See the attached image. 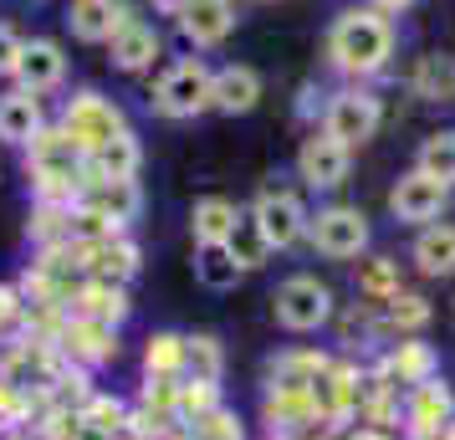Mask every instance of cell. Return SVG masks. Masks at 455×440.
<instances>
[{"instance_id": "6da1fadb", "label": "cell", "mask_w": 455, "mask_h": 440, "mask_svg": "<svg viewBox=\"0 0 455 440\" xmlns=\"http://www.w3.org/2000/svg\"><path fill=\"white\" fill-rule=\"evenodd\" d=\"M328 57L338 72H348L353 83L379 77L394 57V21L379 5H348L328 26Z\"/></svg>"}, {"instance_id": "7a4b0ae2", "label": "cell", "mask_w": 455, "mask_h": 440, "mask_svg": "<svg viewBox=\"0 0 455 440\" xmlns=\"http://www.w3.org/2000/svg\"><path fill=\"white\" fill-rule=\"evenodd\" d=\"M210 83H215V67H205L200 57H180L159 72V83L148 92V108L159 118H200L210 113Z\"/></svg>"}, {"instance_id": "3957f363", "label": "cell", "mask_w": 455, "mask_h": 440, "mask_svg": "<svg viewBox=\"0 0 455 440\" xmlns=\"http://www.w3.org/2000/svg\"><path fill=\"white\" fill-rule=\"evenodd\" d=\"M332 308H338V302H332V287L312 272L287 276V282L271 292V317H276V328H287V333H317V328H328Z\"/></svg>"}, {"instance_id": "277c9868", "label": "cell", "mask_w": 455, "mask_h": 440, "mask_svg": "<svg viewBox=\"0 0 455 440\" xmlns=\"http://www.w3.org/2000/svg\"><path fill=\"white\" fill-rule=\"evenodd\" d=\"M307 241H312V252H323L328 261H358V256L369 252L373 226L358 205H338L332 200V205H323L307 220Z\"/></svg>"}, {"instance_id": "5b68a950", "label": "cell", "mask_w": 455, "mask_h": 440, "mask_svg": "<svg viewBox=\"0 0 455 440\" xmlns=\"http://www.w3.org/2000/svg\"><path fill=\"white\" fill-rule=\"evenodd\" d=\"M358 364L353 358H332L328 369L317 374V384H312V410H317V425L323 430H332V436H343L353 420H358Z\"/></svg>"}, {"instance_id": "8992f818", "label": "cell", "mask_w": 455, "mask_h": 440, "mask_svg": "<svg viewBox=\"0 0 455 440\" xmlns=\"http://www.w3.org/2000/svg\"><path fill=\"white\" fill-rule=\"evenodd\" d=\"M379 124H384V103H379V92H369L363 83L343 87V92H332L328 108H323V128H328L338 144H369L373 133H379Z\"/></svg>"}, {"instance_id": "52a82bcc", "label": "cell", "mask_w": 455, "mask_h": 440, "mask_svg": "<svg viewBox=\"0 0 455 440\" xmlns=\"http://www.w3.org/2000/svg\"><path fill=\"white\" fill-rule=\"evenodd\" d=\"M251 220L261 226V236L271 241V252H287V246H297V241H307L312 210L302 205V195H297V189L267 185L256 200H251Z\"/></svg>"}, {"instance_id": "ba28073f", "label": "cell", "mask_w": 455, "mask_h": 440, "mask_svg": "<svg viewBox=\"0 0 455 440\" xmlns=\"http://www.w3.org/2000/svg\"><path fill=\"white\" fill-rule=\"evenodd\" d=\"M62 128L92 154V148H103L108 139L128 133V113L113 103V98H103V92H72L67 108H62Z\"/></svg>"}, {"instance_id": "9c48e42d", "label": "cell", "mask_w": 455, "mask_h": 440, "mask_svg": "<svg viewBox=\"0 0 455 440\" xmlns=\"http://www.w3.org/2000/svg\"><path fill=\"white\" fill-rule=\"evenodd\" d=\"M83 164H87V148L62 124H46L26 144V174L31 180H83Z\"/></svg>"}, {"instance_id": "30bf717a", "label": "cell", "mask_w": 455, "mask_h": 440, "mask_svg": "<svg viewBox=\"0 0 455 440\" xmlns=\"http://www.w3.org/2000/svg\"><path fill=\"white\" fill-rule=\"evenodd\" d=\"M445 205H451V185H440V180L419 174V169L399 174L389 189V215L399 226H430V220L445 215Z\"/></svg>"}, {"instance_id": "8fae6325", "label": "cell", "mask_w": 455, "mask_h": 440, "mask_svg": "<svg viewBox=\"0 0 455 440\" xmlns=\"http://www.w3.org/2000/svg\"><path fill=\"white\" fill-rule=\"evenodd\" d=\"M348 164H353V148L338 144L328 128H312L302 148H297V180L307 189H338L348 180Z\"/></svg>"}, {"instance_id": "7c38bea8", "label": "cell", "mask_w": 455, "mask_h": 440, "mask_svg": "<svg viewBox=\"0 0 455 440\" xmlns=\"http://www.w3.org/2000/svg\"><path fill=\"white\" fill-rule=\"evenodd\" d=\"M57 348H62V358L83 364V369H103V364L118 358V328L113 323H98V317L67 313L62 328H57Z\"/></svg>"}, {"instance_id": "4fadbf2b", "label": "cell", "mask_w": 455, "mask_h": 440, "mask_svg": "<svg viewBox=\"0 0 455 440\" xmlns=\"http://www.w3.org/2000/svg\"><path fill=\"white\" fill-rule=\"evenodd\" d=\"M455 420V389L440 374L404 389V436H440Z\"/></svg>"}, {"instance_id": "5bb4252c", "label": "cell", "mask_w": 455, "mask_h": 440, "mask_svg": "<svg viewBox=\"0 0 455 440\" xmlns=\"http://www.w3.org/2000/svg\"><path fill=\"white\" fill-rule=\"evenodd\" d=\"M77 261H83V276H98V282H118L128 287L133 276L144 272V252L128 231L108 236V241H92V246H77Z\"/></svg>"}, {"instance_id": "9a60e30c", "label": "cell", "mask_w": 455, "mask_h": 440, "mask_svg": "<svg viewBox=\"0 0 455 440\" xmlns=\"http://www.w3.org/2000/svg\"><path fill=\"white\" fill-rule=\"evenodd\" d=\"M128 21H139L128 0H67V26L87 46H108Z\"/></svg>"}, {"instance_id": "2e32d148", "label": "cell", "mask_w": 455, "mask_h": 440, "mask_svg": "<svg viewBox=\"0 0 455 440\" xmlns=\"http://www.w3.org/2000/svg\"><path fill=\"white\" fill-rule=\"evenodd\" d=\"M404 420V384H394L379 364L358 374V420L353 425H379V430H394Z\"/></svg>"}, {"instance_id": "e0dca14e", "label": "cell", "mask_w": 455, "mask_h": 440, "mask_svg": "<svg viewBox=\"0 0 455 440\" xmlns=\"http://www.w3.org/2000/svg\"><path fill=\"white\" fill-rule=\"evenodd\" d=\"M16 87H26V92H52V87H62L67 77V52L62 42H52V36H31V42H21V57H16Z\"/></svg>"}, {"instance_id": "ac0fdd59", "label": "cell", "mask_w": 455, "mask_h": 440, "mask_svg": "<svg viewBox=\"0 0 455 440\" xmlns=\"http://www.w3.org/2000/svg\"><path fill=\"white\" fill-rule=\"evenodd\" d=\"M174 26H180V36L195 52H210V46H220L235 31V0H189L174 16Z\"/></svg>"}, {"instance_id": "d6986e66", "label": "cell", "mask_w": 455, "mask_h": 440, "mask_svg": "<svg viewBox=\"0 0 455 440\" xmlns=\"http://www.w3.org/2000/svg\"><path fill=\"white\" fill-rule=\"evenodd\" d=\"M261 103V72L246 62L215 67V83H210V108L226 113V118H246L251 108Z\"/></svg>"}, {"instance_id": "ffe728a7", "label": "cell", "mask_w": 455, "mask_h": 440, "mask_svg": "<svg viewBox=\"0 0 455 440\" xmlns=\"http://www.w3.org/2000/svg\"><path fill=\"white\" fill-rule=\"evenodd\" d=\"M139 164H144V144L133 139V128L108 139L103 148H92L83 164V185H103V180H139Z\"/></svg>"}, {"instance_id": "44dd1931", "label": "cell", "mask_w": 455, "mask_h": 440, "mask_svg": "<svg viewBox=\"0 0 455 440\" xmlns=\"http://www.w3.org/2000/svg\"><path fill=\"white\" fill-rule=\"evenodd\" d=\"M108 57H113V67H118V72L139 77V72H148V67L164 57V36H159V31L139 16V21H128L124 31L108 42Z\"/></svg>"}, {"instance_id": "7402d4cb", "label": "cell", "mask_w": 455, "mask_h": 440, "mask_svg": "<svg viewBox=\"0 0 455 440\" xmlns=\"http://www.w3.org/2000/svg\"><path fill=\"white\" fill-rule=\"evenodd\" d=\"M261 425H267V436H302V430H317L312 395L307 389H267V399H261Z\"/></svg>"}, {"instance_id": "603a6c76", "label": "cell", "mask_w": 455, "mask_h": 440, "mask_svg": "<svg viewBox=\"0 0 455 440\" xmlns=\"http://www.w3.org/2000/svg\"><path fill=\"white\" fill-rule=\"evenodd\" d=\"M42 128H46V113H42V98L36 92H26V87L0 92V144L26 148Z\"/></svg>"}, {"instance_id": "cb8c5ba5", "label": "cell", "mask_w": 455, "mask_h": 440, "mask_svg": "<svg viewBox=\"0 0 455 440\" xmlns=\"http://www.w3.org/2000/svg\"><path fill=\"white\" fill-rule=\"evenodd\" d=\"M67 313L98 317V323H113V328H124L128 313H133V302H128V287H118V282H98V276H83V287L72 292Z\"/></svg>"}, {"instance_id": "d4e9b609", "label": "cell", "mask_w": 455, "mask_h": 440, "mask_svg": "<svg viewBox=\"0 0 455 440\" xmlns=\"http://www.w3.org/2000/svg\"><path fill=\"white\" fill-rule=\"evenodd\" d=\"M435 317V302L425 292H394L384 308H379V338H425Z\"/></svg>"}, {"instance_id": "484cf974", "label": "cell", "mask_w": 455, "mask_h": 440, "mask_svg": "<svg viewBox=\"0 0 455 440\" xmlns=\"http://www.w3.org/2000/svg\"><path fill=\"white\" fill-rule=\"evenodd\" d=\"M328 364L332 354H323V348H282L267 358V389H312Z\"/></svg>"}, {"instance_id": "4316f807", "label": "cell", "mask_w": 455, "mask_h": 440, "mask_svg": "<svg viewBox=\"0 0 455 440\" xmlns=\"http://www.w3.org/2000/svg\"><path fill=\"white\" fill-rule=\"evenodd\" d=\"M379 369L394 379V384H419V379L440 374V354H435L425 338H394L389 348H384V358H379Z\"/></svg>"}, {"instance_id": "83f0119b", "label": "cell", "mask_w": 455, "mask_h": 440, "mask_svg": "<svg viewBox=\"0 0 455 440\" xmlns=\"http://www.w3.org/2000/svg\"><path fill=\"white\" fill-rule=\"evenodd\" d=\"M83 205L128 231L144 210V189H139V180H103V185H83Z\"/></svg>"}, {"instance_id": "f1b7e54d", "label": "cell", "mask_w": 455, "mask_h": 440, "mask_svg": "<svg viewBox=\"0 0 455 440\" xmlns=\"http://www.w3.org/2000/svg\"><path fill=\"white\" fill-rule=\"evenodd\" d=\"M410 261L419 276H455V226L451 220L419 226V236L410 246Z\"/></svg>"}, {"instance_id": "f546056e", "label": "cell", "mask_w": 455, "mask_h": 440, "mask_svg": "<svg viewBox=\"0 0 455 440\" xmlns=\"http://www.w3.org/2000/svg\"><path fill=\"white\" fill-rule=\"evenodd\" d=\"M410 87L425 103H455V57L451 52H425L410 67Z\"/></svg>"}, {"instance_id": "4dcf8cb0", "label": "cell", "mask_w": 455, "mask_h": 440, "mask_svg": "<svg viewBox=\"0 0 455 440\" xmlns=\"http://www.w3.org/2000/svg\"><path fill=\"white\" fill-rule=\"evenodd\" d=\"M235 220H241L235 200H226V195H200V200H195V210H189V236H195V246L230 241Z\"/></svg>"}, {"instance_id": "1f68e13d", "label": "cell", "mask_w": 455, "mask_h": 440, "mask_svg": "<svg viewBox=\"0 0 455 440\" xmlns=\"http://www.w3.org/2000/svg\"><path fill=\"white\" fill-rule=\"evenodd\" d=\"M241 261L230 256L226 241H210V246H195V282L205 292H235L241 287Z\"/></svg>"}, {"instance_id": "d6a6232c", "label": "cell", "mask_w": 455, "mask_h": 440, "mask_svg": "<svg viewBox=\"0 0 455 440\" xmlns=\"http://www.w3.org/2000/svg\"><path fill=\"white\" fill-rule=\"evenodd\" d=\"M185 338L174 328H159V333L144 338V374L148 379H185Z\"/></svg>"}, {"instance_id": "836d02e7", "label": "cell", "mask_w": 455, "mask_h": 440, "mask_svg": "<svg viewBox=\"0 0 455 440\" xmlns=\"http://www.w3.org/2000/svg\"><path fill=\"white\" fill-rule=\"evenodd\" d=\"M394 292H404V276H399V261L394 256H363L358 261V297L384 308Z\"/></svg>"}, {"instance_id": "e575fe53", "label": "cell", "mask_w": 455, "mask_h": 440, "mask_svg": "<svg viewBox=\"0 0 455 440\" xmlns=\"http://www.w3.org/2000/svg\"><path fill=\"white\" fill-rule=\"evenodd\" d=\"M128 420H133V404H124V399H113V395H92L77 410V425L92 430V436H103V440H118L128 430Z\"/></svg>"}, {"instance_id": "d590c367", "label": "cell", "mask_w": 455, "mask_h": 440, "mask_svg": "<svg viewBox=\"0 0 455 440\" xmlns=\"http://www.w3.org/2000/svg\"><path fill=\"white\" fill-rule=\"evenodd\" d=\"M226 374V348L215 333H189L185 338V379H205V384H220Z\"/></svg>"}, {"instance_id": "8d00e7d4", "label": "cell", "mask_w": 455, "mask_h": 440, "mask_svg": "<svg viewBox=\"0 0 455 440\" xmlns=\"http://www.w3.org/2000/svg\"><path fill=\"white\" fill-rule=\"evenodd\" d=\"M230 256L241 261V272H261L271 261V241L261 236V226L251 220V210H241V220H235V231H230Z\"/></svg>"}, {"instance_id": "74e56055", "label": "cell", "mask_w": 455, "mask_h": 440, "mask_svg": "<svg viewBox=\"0 0 455 440\" xmlns=\"http://www.w3.org/2000/svg\"><path fill=\"white\" fill-rule=\"evenodd\" d=\"M414 169L430 174V180H440V185H455V128L430 133V139L419 144V154H414Z\"/></svg>"}, {"instance_id": "f35d334b", "label": "cell", "mask_w": 455, "mask_h": 440, "mask_svg": "<svg viewBox=\"0 0 455 440\" xmlns=\"http://www.w3.org/2000/svg\"><path fill=\"white\" fill-rule=\"evenodd\" d=\"M210 410H220V384L180 379V399H174V420H180V430H189L195 420H205Z\"/></svg>"}, {"instance_id": "ab89813d", "label": "cell", "mask_w": 455, "mask_h": 440, "mask_svg": "<svg viewBox=\"0 0 455 440\" xmlns=\"http://www.w3.org/2000/svg\"><path fill=\"white\" fill-rule=\"evenodd\" d=\"M189 440H246V425H241V415L235 410H210L205 420H195L189 425Z\"/></svg>"}, {"instance_id": "60d3db41", "label": "cell", "mask_w": 455, "mask_h": 440, "mask_svg": "<svg viewBox=\"0 0 455 440\" xmlns=\"http://www.w3.org/2000/svg\"><path fill=\"white\" fill-rule=\"evenodd\" d=\"M21 317H26V297H21V287L0 282V343L21 333Z\"/></svg>"}, {"instance_id": "b9f144b4", "label": "cell", "mask_w": 455, "mask_h": 440, "mask_svg": "<svg viewBox=\"0 0 455 440\" xmlns=\"http://www.w3.org/2000/svg\"><path fill=\"white\" fill-rule=\"evenodd\" d=\"M16 57H21V36H16L11 26H0V77L16 72Z\"/></svg>"}, {"instance_id": "7bdbcfd3", "label": "cell", "mask_w": 455, "mask_h": 440, "mask_svg": "<svg viewBox=\"0 0 455 440\" xmlns=\"http://www.w3.org/2000/svg\"><path fill=\"white\" fill-rule=\"evenodd\" d=\"M338 440H394V430H379V425H348Z\"/></svg>"}, {"instance_id": "ee69618b", "label": "cell", "mask_w": 455, "mask_h": 440, "mask_svg": "<svg viewBox=\"0 0 455 440\" xmlns=\"http://www.w3.org/2000/svg\"><path fill=\"white\" fill-rule=\"evenodd\" d=\"M148 5H154L159 16H180V11H185L189 0H148Z\"/></svg>"}, {"instance_id": "f6af8a7d", "label": "cell", "mask_w": 455, "mask_h": 440, "mask_svg": "<svg viewBox=\"0 0 455 440\" xmlns=\"http://www.w3.org/2000/svg\"><path fill=\"white\" fill-rule=\"evenodd\" d=\"M369 5H379V11H384V16H399V11H410L414 0H369Z\"/></svg>"}, {"instance_id": "bcb514c9", "label": "cell", "mask_w": 455, "mask_h": 440, "mask_svg": "<svg viewBox=\"0 0 455 440\" xmlns=\"http://www.w3.org/2000/svg\"><path fill=\"white\" fill-rule=\"evenodd\" d=\"M271 440H338V436H332V430H323V425H317V430H302V436H271Z\"/></svg>"}, {"instance_id": "7dc6e473", "label": "cell", "mask_w": 455, "mask_h": 440, "mask_svg": "<svg viewBox=\"0 0 455 440\" xmlns=\"http://www.w3.org/2000/svg\"><path fill=\"white\" fill-rule=\"evenodd\" d=\"M440 440H455V420H451V425H445V430H440Z\"/></svg>"}, {"instance_id": "c3c4849f", "label": "cell", "mask_w": 455, "mask_h": 440, "mask_svg": "<svg viewBox=\"0 0 455 440\" xmlns=\"http://www.w3.org/2000/svg\"><path fill=\"white\" fill-rule=\"evenodd\" d=\"M5 436H11V425H5V420H0V440H5Z\"/></svg>"}, {"instance_id": "681fc988", "label": "cell", "mask_w": 455, "mask_h": 440, "mask_svg": "<svg viewBox=\"0 0 455 440\" xmlns=\"http://www.w3.org/2000/svg\"><path fill=\"white\" fill-rule=\"evenodd\" d=\"M451 317H455V302H451Z\"/></svg>"}]
</instances>
